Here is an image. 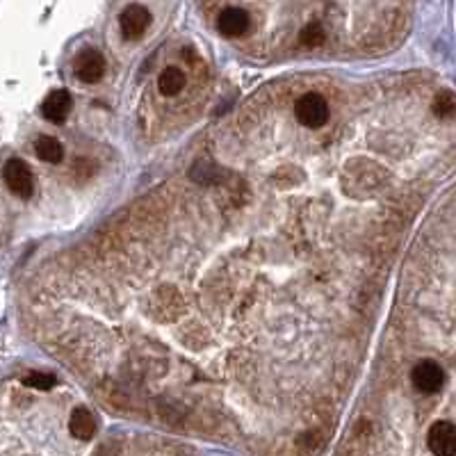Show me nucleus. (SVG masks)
<instances>
[{
	"instance_id": "obj_2",
	"label": "nucleus",
	"mask_w": 456,
	"mask_h": 456,
	"mask_svg": "<svg viewBox=\"0 0 456 456\" xmlns=\"http://www.w3.org/2000/svg\"><path fill=\"white\" fill-rule=\"evenodd\" d=\"M3 178L5 185L12 190V194H16L18 199H30L35 194V176L32 169L27 167L23 160H9L3 169Z\"/></svg>"
},
{
	"instance_id": "obj_13",
	"label": "nucleus",
	"mask_w": 456,
	"mask_h": 456,
	"mask_svg": "<svg viewBox=\"0 0 456 456\" xmlns=\"http://www.w3.org/2000/svg\"><path fill=\"white\" fill-rule=\"evenodd\" d=\"M21 381H23L25 388H35V390H51V388L57 383L55 374H51V372H39V370L27 372Z\"/></svg>"
},
{
	"instance_id": "obj_6",
	"label": "nucleus",
	"mask_w": 456,
	"mask_h": 456,
	"mask_svg": "<svg viewBox=\"0 0 456 456\" xmlns=\"http://www.w3.org/2000/svg\"><path fill=\"white\" fill-rule=\"evenodd\" d=\"M119 25H121V35L125 39H140L151 25V12L144 5L133 3L121 12Z\"/></svg>"
},
{
	"instance_id": "obj_8",
	"label": "nucleus",
	"mask_w": 456,
	"mask_h": 456,
	"mask_svg": "<svg viewBox=\"0 0 456 456\" xmlns=\"http://www.w3.org/2000/svg\"><path fill=\"white\" fill-rule=\"evenodd\" d=\"M251 18L242 7H226L217 16V30L224 37H242L249 30Z\"/></svg>"
},
{
	"instance_id": "obj_9",
	"label": "nucleus",
	"mask_w": 456,
	"mask_h": 456,
	"mask_svg": "<svg viewBox=\"0 0 456 456\" xmlns=\"http://www.w3.org/2000/svg\"><path fill=\"white\" fill-rule=\"evenodd\" d=\"M69 429L78 440H92L96 433V418L87 406H78L73 409L69 418Z\"/></svg>"
},
{
	"instance_id": "obj_4",
	"label": "nucleus",
	"mask_w": 456,
	"mask_h": 456,
	"mask_svg": "<svg viewBox=\"0 0 456 456\" xmlns=\"http://www.w3.org/2000/svg\"><path fill=\"white\" fill-rule=\"evenodd\" d=\"M73 71L78 75V80L82 82H99L105 73V57L94 51V48H85L75 55L73 60Z\"/></svg>"
},
{
	"instance_id": "obj_5",
	"label": "nucleus",
	"mask_w": 456,
	"mask_h": 456,
	"mask_svg": "<svg viewBox=\"0 0 456 456\" xmlns=\"http://www.w3.org/2000/svg\"><path fill=\"white\" fill-rule=\"evenodd\" d=\"M411 379H413V386L418 388L420 393L431 395V393H438L443 388L445 372L436 361H420L418 365L413 367Z\"/></svg>"
},
{
	"instance_id": "obj_7",
	"label": "nucleus",
	"mask_w": 456,
	"mask_h": 456,
	"mask_svg": "<svg viewBox=\"0 0 456 456\" xmlns=\"http://www.w3.org/2000/svg\"><path fill=\"white\" fill-rule=\"evenodd\" d=\"M71 108H73L71 94L66 90H55L44 99L42 114H44V119L51 121V123H64L66 116H69V112H71Z\"/></svg>"
},
{
	"instance_id": "obj_12",
	"label": "nucleus",
	"mask_w": 456,
	"mask_h": 456,
	"mask_svg": "<svg viewBox=\"0 0 456 456\" xmlns=\"http://www.w3.org/2000/svg\"><path fill=\"white\" fill-rule=\"evenodd\" d=\"M299 42L306 48H317L326 42V30L319 21H310L302 32H299Z\"/></svg>"
},
{
	"instance_id": "obj_1",
	"label": "nucleus",
	"mask_w": 456,
	"mask_h": 456,
	"mask_svg": "<svg viewBox=\"0 0 456 456\" xmlns=\"http://www.w3.org/2000/svg\"><path fill=\"white\" fill-rule=\"evenodd\" d=\"M295 116L306 128H322L328 121V103L322 94H304L295 103Z\"/></svg>"
},
{
	"instance_id": "obj_11",
	"label": "nucleus",
	"mask_w": 456,
	"mask_h": 456,
	"mask_svg": "<svg viewBox=\"0 0 456 456\" xmlns=\"http://www.w3.org/2000/svg\"><path fill=\"white\" fill-rule=\"evenodd\" d=\"M35 153H37V158L39 160H44V162H60L62 160V144L57 142L55 137H51V135H42V137H37L35 142Z\"/></svg>"
},
{
	"instance_id": "obj_3",
	"label": "nucleus",
	"mask_w": 456,
	"mask_h": 456,
	"mask_svg": "<svg viewBox=\"0 0 456 456\" xmlns=\"http://www.w3.org/2000/svg\"><path fill=\"white\" fill-rule=\"evenodd\" d=\"M426 445L436 456H456V424L438 420L426 433Z\"/></svg>"
},
{
	"instance_id": "obj_14",
	"label": "nucleus",
	"mask_w": 456,
	"mask_h": 456,
	"mask_svg": "<svg viewBox=\"0 0 456 456\" xmlns=\"http://www.w3.org/2000/svg\"><path fill=\"white\" fill-rule=\"evenodd\" d=\"M433 112L443 116V119H450V116L456 114V96L452 92H440V94H436V99H433Z\"/></svg>"
},
{
	"instance_id": "obj_10",
	"label": "nucleus",
	"mask_w": 456,
	"mask_h": 456,
	"mask_svg": "<svg viewBox=\"0 0 456 456\" xmlns=\"http://www.w3.org/2000/svg\"><path fill=\"white\" fill-rule=\"evenodd\" d=\"M185 87V73L178 66H167L158 78V90L162 96H176Z\"/></svg>"
}]
</instances>
